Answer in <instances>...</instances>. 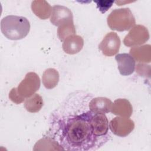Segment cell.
I'll use <instances>...</instances> for the list:
<instances>
[{
	"label": "cell",
	"instance_id": "obj_9",
	"mask_svg": "<svg viewBox=\"0 0 151 151\" xmlns=\"http://www.w3.org/2000/svg\"><path fill=\"white\" fill-rule=\"evenodd\" d=\"M115 60L117 63V68L121 75L127 76L134 72L136 61L129 54H117L115 56Z\"/></svg>",
	"mask_w": 151,
	"mask_h": 151
},
{
	"label": "cell",
	"instance_id": "obj_8",
	"mask_svg": "<svg viewBox=\"0 0 151 151\" xmlns=\"http://www.w3.org/2000/svg\"><path fill=\"white\" fill-rule=\"evenodd\" d=\"M73 21L71 10L66 6L56 5L52 7L50 22L55 26L59 27L64 24Z\"/></svg>",
	"mask_w": 151,
	"mask_h": 151
},
{
	"label": "cell",
	"instance_id": "obj_12",
	"mask_svg": "<svg viewBox=\"0 0 151 151\" xmlns=\"http://www.w3.org/2000/svg\"><path fill=\"white\" fill-rule=\"evenodd\" d=\"M131 103L126 99H118L112 104L111 112L120 117L129 118L132 114L133 109Z\"/></svg>",
	"mask_w": 151,
	"mask_h": 151
},
{
	"label": "cell",
	"instance_id": "obj_3",
	"mask_svg": "<svg viewBox=\"0 0 151 151\" xmlns=\"http://www.w3.org/2000/svg\"><path fill=\"white\" fill-rule=\"evenodd\" d=\"M109 27L120 32L129 30L135 25L136 20L129 8L116 9L112 11L107 18Z\"/></svg>",
	"mask_w": 151,
	"mask_h": 151
},
{
	"label": "cell",
	"instance_id": "obj_20",
	"mask_svg": "<svg viewBox=\"0 0 151 151\" xmlns=\"http://www.w3.org/2000/svg\"><path fill=\"white\" fill-rule=\"evenodd\" d=\"M147 65L143 64H139L136 67V73L142 76H146L147 73L145 70H147Z\"/></svg>",
	"mask_w": 151,
	"mask_h": 151
},
{
	"label": "cell",
	"instance_id": "obj_2",
	"mask_svg": "<svg viewBox=\"0 0 151 151\" xmlns=\"http://www.w3.org/2000/svg\"><path fill=\"white\" fill-rule=\"evenodd\" d=\"M1 30L6 38L11 40H19L28 34L30 24L25 17L8 15L1 19Z\"/></svg>",
	"mask_w": 151,
	"mask_h": 151
},
{
	"label": "cell",
	"instance_id": "obj_18",
	"mask_svg": "<svg viewBox=\"0 0 151 151\" xmlns=\"http://www.w3.org/2000/svg\"><path fill=\"white\" fill-rule=\"evenodd\" d=\"M94 2L96 3L97 8L102 14L107 11L114 3L113 1H94Z\"/></svg>",
	"mask_w": 151,
	"mask_h": 151
},
{
	"label": "cell",
	"instance_id": "obj_13",
	"mask_svg": "<svg viewBox=\"0 0 151 151\" xmlns=\"http://www.w3.org/2000/svg\"><path fill=\"white\" fill-rule=\"evenodd\" d=\"M31 9L38 18L41 19H46L50 16L52 8L46 1L38 0L32 2Z\"/></svg>",
	"mask_w": 151,
	"mask_h": 151
},
{
	"label": "cell",
	"instance_id": "obj_5",
	"mask_svg": "<svg viewBox=\"0 0 151 151\" xmlns=\"http://www.w3.org/2000/svg\"><path fill=\"white\" fill-rule=\"evenodd\" d=\"M147 29L143 25H136L131 28L128 34L123 40V44L126 47H135L145 43L149 39Z\"/></svg>",
	"mask_w": 151,
	"mask_h": 151
},
{
	"label": "cell",
	"instance_id": "obj_7",
	"mask_svg": "<svg viewBox=\"0 0 151 151\" xmlns=\"http://www.w3.org/2000/svg\"><path fill=\"white\" fill-rule=\"evenodd\" d=\"M109 125L111 132L119 137L128 136L134 128V123L132 120L120 116L113 119Z\"/></svg>",
	"mask_w": 151,
	"mask_h": 151
},
{
	"label": "cell",
	"instance_id": "obj_17",
	"mask_svg": "<svg viewBox=\"0 0 151 151\" xmlns=\"http://www.w3.org/2000/svg\"><path fill=\"white\" fill-rule=\"evenodd\" d=\"M76 32L74 22H69L58 27L57 35L61 41H64L67 37L75 35Z\"/></svg>",
	"mask_w": 151,
	"mask_h": 151
},
{
	"label": "cell",
	"instance_id": "obj_10",
	"mask_svg": "<svg viewBox=\"0 0 151 151\" xmlns=\"http://www.w3.org/2000/svg\"><path fill=\"white\" fill-rule=\"evenodd\" d=\"M84 45L83 38L78 35H73L67 37L62 45L63 51L68 54H76L79 52Z\"/></svg>",
	"mask_w": 151,
	"mask_h": 151
},
{
	"label": "cell",
	"instance_id": "obj_14",
	"mask_svg": "<svg viewBox=\"0 0 151 151\" xmlns=\"http://www.w3.org/2000/svg\"><path fill=\"white\" fill-rule=\"evenodd\" d=\"M150 45L132 47L130 50V55L138 62L150 63L151 61V49Z\"/></svg>",
	"mask_w": 151,
	"mask_h": 151
},
{
	"label": "cell",
	"instance_id": "obj_15",
	"mask_svg": "<svg viewBox=\"0 0 151 151\" xmlns=\"http://www.w3.org/2000/svg\"><path fill=\"white\" fill-rule=\"evenodd\" d=\"M60 75L57 70L52 68L46 69L42 76V81L44 86L47 89H52L58 83Z\"/></svg>",
	"mask_w": 151,
	"mask_h": 151
},
{
	"label": "cell",
	"instance_id": "obj_6",
	"mask_svg": "<svg viewBox=\"0 0 151 151\" xmlns=\"http://www.w3.org/2000/svg\"><path fill=\"white\" fill-rule=\"evenodd\" d=\"M120 44V39L117 33L110 32L104 36L98 48L104 55L111 57L119 52Z\"/></svg>",
	"mask_w": 151,
	"mask_h": 151
},
{
	"label": "cell",
	"instance_id": "obj_16",
	"mask_svg": "<svg viewBox=\"0 0 151 151\" xmlns=\"http://www.w3.org/2000/svg\"><path fill=\"white\" fill-rule=\"evenodd\" d=\"M44 101L42 97L35 93L29 97L26 98L24 101V107L27 111L30 113H37L42 107Z\"/></svg>",
	"mask_w": 151,
	"mask_h": 151
},
{
	"label": "cell",
	"instance_id": "obj_4",
	"mask_svg": "<svg viewBox=\"0 0 151 151\" xmlns=\"http://www.w3.org/2000/svg\"><path fill=\"white\" fill-rule=\"evenodd\" d=\"M41 84L39 76L34 72H29L16 87L18 94L23 99L32 96L40 88Z\"/></svg>",
	"mask_w": 151,
	"mask_h": 151
},
{
	"label": "cell",
	"instance_id": "obj_11",
	"mask_svg": "<svg viewBox=\"0 0 151 151\" xmlns=\"http://www.w3.org/2000/svg\"><path fill=\"white\" fill-rule=\"evenodd\" d=\"M112 104V101L107 97H97L90 100L88 106L95 113L106 114L111 112Z\"/></svg>",
	"mask_w": 151,
	"mask_h": 151
},
{
	"label": "cell",
	"instance_id": "obj_1",
	"mask_svg": "<svg viewBox=\"0 0 151 151\" xmlns=\"http://www.w3.org/2000/svg\"><path fill=\"white\" fill-rule=\"evenodd\" d=\"M92 98L84 91L73 92L51 113L47 134L62 150H97L109 141V120L105 114L90 109Z\"/></svg>",
	"mask_w": 151,
	"mask_h": 151
},
{
	"label": "cell",
	"instance_id": "obj_19",
	"mask_svg": "<svg viewBox=\"0 0 151 151\" xmlns=\"http://www.w3.org/2000/svg\"><path fill=\"white\" fill-rule=\"evenodd\" d=\"M9 98L13 103H14L17 104H21L25 100V99L22 98L18 94L17 90H16V87L12 88L11 89V90L10 91V92L9 93Z\"/></svg>",
	"mask_w": 151,
	"mask_h": 151
}]
</instances>
